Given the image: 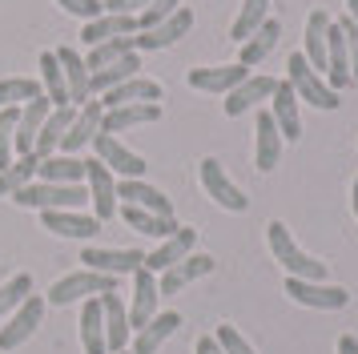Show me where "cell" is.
Listing matches in <instances>:
<instances>
[{"mask_svg":"<svg viewBox=\"0 0 358 354\" xmlns=\"http://www.w3.org/2000/svg\"><path fill=\"white\" fill-rule=\"evenodd\" d=\"M121 354H129V351H121Z\"/></svg>","mask_w":358,"mask_h":354,"instance_id":"db71d44e","label":"cell"},{"mask_svg":"<svg viewBox=\"0 0 358 354\" xmlns=\"http://www.w3.org/2000/svg\"><path fill=\"white\" fill-rule=\"evenodd\" d=\"M330 16H326V8H314V13L306 16V41H302V57L310 61V69L314 73H322L326 77V32H330Z\"/></svg>","mask_w":358,"mask_h":354,"instance_id":"f546056e","label":"cell"},{"mask_svg":"<svg viewBox=\"0 0 358 354\" xmlns=\"http://www.w3.org/2000/svg\"><path fill=\"white\" fill-rule=\"evenodd\" d=\"M194 29V13L181 4L173 16H165L162 24H153V29H141L137 36H133V48L137 52H153V48H169V45H178L185 32Z\"/></svg>","mask_w":358,"mask_h":354,"instance_id":"30bf717a","label":"cell"},{"mask_svg":"<svg viewBox=\"0 0 358 354\" xmlns=\"http://www.w3.org/2000/svg\"><path fill=\"white\" fill-rule=\"evenodd\" d=\"M57 52V61H61V69H65V85H69V105H77L81 109L85 101H93V85H89V64H85V57H77L69 45L52 48Z\"/></svg>","mask_w":358,"mask_h":354,"instance_id":"603a6c76","label":"cell"},{"mask_svg":"<svg viewBox=\"0 0 358 354\" xmlns=\"http://www.w3.org/2000/svg\"><path fill=\"white\" fill-rule=\"evenodd\" d=\"M194 354H222V346H217V338L213 334H201L197 338V346H194Z\"/></svg>","mask_w":358,"mask_h":354,"instance_id":"681fc988","label":"cell"},{"mask_svg":"<svg viewBox=\"0 0 358 354\" xmlns=\"http://www.w3.org/2000/svg\"><path fill=\"white\" fill-rule=\"evenodd\" d=\"M41 225L49 234H57V238H77V241H89L93 234H101L97 218L93 213H77V209H45Z\"/></svg>","mask_w":358,"mask_h":354,"instance_id":"2e32d148","label":"cell"},{"mask_svg":"<svg viewBox=\"0 0 358 354\" xmlns=\"http://www.w3.org/2000/svg\"><path fill=\"white\" fill-rule=\"evenodd\" d=\"M85 270H97V274H133L137 266H145V250H105V246H85L81 250Z\"/></svg>","mask_w":358,"mask_h":354,"instance_id":"8fae6325","label":"cell"},{"mask_svg":"<svg viewBox=\"0 0 358 354\" xmlns=\"http://www.w3.org/2000/svg\"><path fill=\"white\" fill-rule=\"evenodd\" d=\"M338 354H358V338L355 334H342L338 338Z\"/></svg>","mask_w":358,"mask_h":354,"instance_id":"f907efd6","label":"cell"},{"mask_svg":"<svg viewBox=\"0 0 358 354\" xmlns=\"http://www.w3.org/2000/svg\"><path fill=\"white\" fill-rule=\"evenodd\" d=\"M36 97H45V93H41V85L33 77H4L0 80V109H17L20 101L29 105Z\"/></svg>","mask_w":358,"mask_h":354,"instance_id":"ab89813d","label":"cell"},{"mask_svg":"<svg viewBox=\"0 0 358 354\" xmlns=\"http://www.w3.org/2000/svg\"><path fill=\"white\" fill-rule=\"evenodd\" d=\"M245 77H250L245 64H210V69H189L185 80H189V89H197V93H229Z\"/></svg>","mask_w":358,"mask_h":354,"instance_id":"d6986e66","label":"cell"},{"mask_svg":"<svg viewBox=\"0 0 358 354\" xmlns=\"http://www.w3.org/2000/svg\"><path fill=\"white\" fill-rule=\"evenodd\" d=\"M85 190H89V201H93V218L97 222H109L121 201H117V177L101 165V157L85 161Z\"/></svg>","mask_w":358,"mask_h":354,"instance_id":"52a82bcc","label":"cell"},{"mask_svg":"<svg viewBox=\"0 0 358 354\" xmlns=\"http://www.w3.org/2000/svg\"><path fill=\"white\" fill-rule=\"evenodd\" d=\"M29 294H33V278H29V274L8 278V282L0 286V318H8V314H13V310L29 298Z\"/></svg>","mask_w":358,"mask_h":354,"instance_id":"7bdbcfd3","label":"cell"},{"mask_svg":"<svg viewBox=\"0 0 358 354\" xmlns=\"http://www.w3.org/2000/svg\"><path fill=\"white\" fill-rule=\"evenodd\" d=\"M326 85L334 93L346 89V85H355V77H350V57H346V36H342L338 24H330V32H326Z\"/></svg>","mask_w":358,"mask_h":354,"instance_id":"4316f807","label":"cell"},{"mask_svg":"<svg viewBox=\"0 0 358 354\" xmlns=\"http://www.w3.org/2000/svg\"><path fill=\"white\" fill-rule=\"evenodd\" d=\"M350 206H355V218H358V177H355V185H350Z\"/></svg>","mask_w":358,"mask_h":354,"instance_id":"f5cc1de1","label":"cell"},{"mask_svg":"<svg viewBox=\"0 0 358 354\" xmlns=\"http://www.w3.org/2000/svg\"><path fill=\"white\" fill-rule=\"evenodd\" d=\"M342 29V36H346V57H350V77L358 80V24L350 20V16H342V20H334Z\"/></svg>","mask_w":358,"mask_h":354,"instance_id":"bcb514c9","label":"cell"},{"mask_svg":"<svg viewBox=\"0 0 358 354\" xmlns=\"http://www.w3.org/2000/svg\"><path fill=\"white\" fill-rule=\"evenodd\" d=\"M41 318H45V298H41V294H29V298L4 318V326H0V351H17V346H24V342L36 334Z\"/></svg>","mask_w":358,"mask_h":354,"instance_id":"5b68a950","label":"cell"},{"mask_svg":"<svg viewBox=\"0 0 358 354\" xmlns=\"http://www.w3.org/2000/svg\"><path fill=\"white\" fill-rule=\"evenodd\" d=\"M137 69H141V52L133 48L129 57H121L117 64H105V69H97V73H89V85H93V93L97 97H105L109 89L125 85L129 77H137Z\"/></svg>","mask_w":358,"mask_h":354,"instance_id":"d590c367","label":"cell"},{"mask_svg":"<svg viewBox=\"0 0 358 354\" xmlns=\"http://www.w3.org/2000/svg\"><path fill=\"white\" fill-rule=\"evenodd\" d=\"M274 89H278V77L250 73L238 89H229V93H226V117H242V113H250L254 105L270 101V97H274Z\"/></svg>","mask_w":358,"mask_h":354,"instance_id":"9a60e30c","label":"cell"},{"mask_svg":"<svg viewBox=\"0 0 358 354\" xmlns=\"http://www.w3.org/2000/svg\"><path fill=\"white\" fill-rule=\"evenodd\" d=\"M266 20H270V0H242V13L234 20V29H229V41H238V45L250 41Z\"/></svg>","mask_w":358,"mask_h":354,"instance_id":"74e56055","label":"cell"},{"mask_svg":"<svg viewBox=\"0 0 358 354\" xmlns=\"http://www.w3.org/2000/svg\"><path fill=\"white\" fill-rule=\"evenodd\" d=\"M36 69H41V93L52 101V109H61V105H69V85H65V69H61V61H57V52H41L36 57Z\"/></svg>","mask_w":358,"mask_h":354,"instance_id":"836d02e7","label":"cell"},{"mask_svg":"<svg viewBox=\"0 0 358 354\" xmlns=\"http://www.w3.org/2000/svg\"><path fill=\"white\" fill-rule=\"evenodd\" d=\"M73 117H77V105H61V109H52L45 117V125H41V133H36V141H33V153L41 161L52 157V153H61V141H65Z\"/></svg>","mask_w":358,"mask_h":354,"instance_id":"cb8c5ba5","label":"cell"},{"mask_svg":"<svg viewBox=\"0 0 358 354\" xmlns=\"http://www.w3.org/2000/svg\"><path fill=\"white\" fill-rule=\"evenodd\" d=\"M145 101H162V85H157V80H149V77H141V73L101 97V105H105V109H117V105H145Z\"/></svg>","mask_w":358,"mask_h":354,"instance_id":"4dcf8cb0","label":"cell"},{"mask_svg":"<svg viewBox=\"0 0 358 354\" xmlns=\"http://www.w3.org/2000/svg\"><path fill=\"white\" fill-rule=\"evenodd\" d=\"M81 346H85V354H109V346H105V310H101V298H85L81 302Z\"/></svg>","mask_w":358,"mask_h":354,"instance_id":"d6a6232c","label":"cell"},{"mask_svg":"<svg viewBox=\"0 0 358 354\" xmlns=\"http://www.w3.org/2000/svg\"><path fill=\"white\" fill-rule=\"evenodd\" d=\"M162 121V105L157 101H145V105H117V109H105L101 117V133H125V129H137V125H153Z\"/></svg>","mask_w":358,"mask_h":354,"instance_id":"7402d4cb","label":"cell"},{"mask_svg":"<svg viewBox=\"0 0 358 354\" xmlns=\"http://www.w3.org/2000/svg\"><path fill=\"white\" fill-rule=\"evenodd\" d=\"M121 218H125V225L129 229H137V234H145V238H173L178 234V222L173 218H162V213H149V209H137V206H121L117 209Z\"/></svg>","mask_w":358,"mask_h":354,"instance_id":"e575fe53","label":"cell"},{"mask_svg":"<svg viewBox=\"0 0 358 354\" xmlns=\"http://www.w3.org/2000/svg\"><path fill=\"white\" fill-rule=\"evenodd\" d=\"M117 36H137V16H117V13H101L97 20H85L81 41L89 48L101 41H117Z\"/></svg>","mask_w":358,"mask_h":354,"instance_id":"83f0119b","label":"cell"},{"mask_svg":"<svg viewBox=\"0 0 358 354\" xmlns=\"http://www.w3.org/2000/svg\"><path fill=\"white\" fill-rule=\"evenodd\" d=\"M278 36H282V24H278L274 16L262 24L250 41H242V57H238V64H245V69H254V64H262L270 52H274V45H278Z\"/></svg>","mask_w":358,"mask_h":354,"instance_id":"8d00e7d4","label":"cell"},{"mask_svg":"<svg viewBox=\"0 0 358 354\" xmlns=\"http://www.w3.org/2000/svg\"><path fill=\"white\" fill-rule=\"evenodd\" d=\"M286 294H290L298 306H310V310H342L350 302V290L334 286V282H310V278H286Z\"/></svg>","mask_w":358,"mask_h":354,"instance_id":"ba28073f","label":"cell"},{"mask_svg":"<svg viewBox=\"0 0 358 354\" xmlns=\"http://www.w3.org/2000/svg\"><path fill=\"white\" fill-rule=\"evenodd\" d=\"M129 52H133V36L101 41V45H93V52L85 57V64H89V73H97V69H105V64H117L121 57H129Z\"/></svg>","mask_w":358,"mask_h":354,"instance_id":"60d3db41","label":"cell"},{"mask_svg":"<svg viewBox=\"0 0 358 354\" xmlns=\"http://www.w3.org/2000/svg\"><path fill=\"white\" fill-rule=\"evenodd\" d=\"M278 161H282V133H278L270 113H258V125H254V165L262 174H270V169H278Z\"/></svg>","mask_w":358,"mask_h":354,"instance_id":"484cf974","label":"cell"},{"mask_svg":"<svg viewBox=\"0 0 358 354\" xmlns=\"http://www.w3.org/2000/svg\"><path fill=\"white\" fill-rule=\"evenodd\" d=\"M197 177H201V190L210 193L222 209H229V213H245L250 197L229 181V174L222 169V161H217V157H201V161H197Z\"/></svg>","mask_w":358,"mask_h":354,"instance_id":"8992f818","label":"cell"},{"mask_svg":"<svg viewBox=\"0 0 358 354\" xmlns=\"http://www.w3.org/2000/svg\"><path fill=\"white\" fill-rule=\"evenodd\" d=\"M49 113H52L49 97H36V101H29V105H20V117H17V157L33 153V141H36V133H41V125H45V117H49Z\"/></svg>","mask_w":358,"mask_h":354,"instance_id":"f1b7e54d","label":"cell"},{"mask_svg":"<svg viewBox=\"0 0 358 354\" xmlns=\"http://www.w3.org/2000/svg\"><path fill=\"white\" fill-rule=\"evenodd\" d=\"M117 290V278L113 274H97V270H73L65 274L57 286L49 290L45 302L52 306H69V302H85V298H101V294H113Z\"/></svg>","mask_w":358,"mask_h":354,"instance_id":"3957f363","label":"cell"},{"mask_svg":"<svg viewBox=\"0 0 358 354\" xmlns=\"http://www.w3.org/2000/svg\"><path fill=\"white\" fill-rule=\"evenodd\" d=\"M189 254H197V229L178 225V234H173V238H165L153 254H145V266L153 274H162V270H169V266H178L181 257H189Z\"/></svg>","mask_w":358,"mask_h":354,"instance_id":"ffe728a7","label":"cell"},{"mask_svg":"<svg viewBox=\"0 0 358 354\" xmlns=\"http://www.w3.org/2000/svg\"><path fill=\"white\" fill-rule=\"evenodd\" d=\"M93 149H97L101 165L113 177H145V169H149L145 157L133 153L129 145H121V137H113V133H97L93 137Z\"/></svg>","mask_w":358,"mask_h":354,"instance_id":"9c48e42d","label":"cell"},{"mask_svg":"<svg viewBox=\"0 0 358 354\" xmlns=\"http://www.w3.org/2000/svg\"><path fill=\"white\" fill-rule=\"evenodd\" d=\"M105 4V13H117V16H137L145 8L149 0H101Z\"/></svg>","mask_w":358,"mask_h":354,"instance_id":"c3c4849f","label":"cell"},{"mask_svg":"<svg viewBox=\"0 0 358 354\" xmlns=\"http://www.w3.org/2000/svg\"><path fill=\"white\" fill-rule=\"evenodd\" d=\"M286 69H290V77H286V80L294 85L298 101H306V105H314V109H338V93L326 85L322 73H314V69H310V61L302 57V52H290Z\"/></svg>","mask_w":358,"mask_h":354,"instance_id":"277c9868","label":"cell"},{"mask_svg":"<svg viewBox=\"0 0 358 354\" xmlns=\"http://www.w3.org/2000/svg\"><path fill=\"white\" fill-rule=\"evenodd\" d=\"M36 181H57V185H85V161L73 153H52L36 165Z\"/></svg>","mask_w":358,"mask_h":354,"instance_id":"1f68e13d","label":"cell"},{"mask_svg":"<svg viewBox=\"0 0 358 354\" xmlns=\"http://www.w3.org/2000/svg\"><path fill=\"white\" fill-rule=\"evenodd\" d=\"M17 117L20 109H0V169L17 161Z\"/></svg>","mask_w":358,"mask_h":354,"instance_id":"b9f144b4","label":"cell"},{"mask_svg":"<svg viewBox=\"0 0 358 354\" xmlns=\"http://www.w3.org/2000/svg\"><path fill=\"white\" fill-rule=\"evenodd\" d=\"M181 8V0H149L145 8L137 13V32L141 29H153V24H162L165 16H173Z\"/></svg>","mask_w":358,"mask_h":354,"instance_id":"ee69618b","label":"cell"},{"mask_svg":"<svg viewBox=\"0 0 358 354\" xmlns=\"http://www.w3.org/2000/svg\"><path fill=\"white\" fill-rule=\"evenodd\" d=\"M101 117H105L101 97L97 101H85L81 109H77V117H73V125H69L65 141H61V153H73V157H77L85 145H93V137L101 133Z\"/></svg>","mask_w":358,"mask_h":354,"instance_id":"e0dca14e","label":"cell"},{"mask_svg":"<svg viewBox=\"0 0 358 354\" xmlns=\"http://www.w3.org/2000/svg\"><path fill=\"white\" fill-rule=\"evenodd\" d=\"M178 326H181V314H178V310H157V314H153V318H149L141 330H137L129 354H157L165 338L178 334Z\"/></svg>","mask_w":358,"mask_h":354,"instance_id":"d4e9b609","label":"cell"},{"mask_svg":"<svg viewBox=\"0 0 358 354\" xmlns=\"http://www.w3.org/2000/svg\"><path fill=\"white\" fill-rule=\"evenodd\" d=\"M57 4H61L69 16H81V20H97V16L105 13L101 0H57Z\"/></svg>","mask_w":358,"mask_h":354,"instance_id":"7dc6e473","label":"cell"},{"mask_svg":"<svg viewBox=\"0 0 358 354\" xmlns=\"http://www.w3.org/2000/svg\"><path fill=\"white\" fill-rule=\"evenodd\" d=\"M213 338H217L222 354H254V346L242 338V330H238V326H229V322H222V326L213 330Z\"/></svg>","mask_w":358,"mask_h":354,"instance_id":"f6af8a7d","label":"cell"},{"mask_svg":"<svg viewBox=\"0 0 358 354\" xmlns=\"http://www.w3.org/2000/svg\"><path fill=\"white\" fill-rule=\"evenodd\" d=\"M266 238H270V254L282 262L286 278H310V282H326V262L310 257L306 250L294 241V234H290L282 222H270V225H266Z\"/></svg>","mask_w":358,"mask_h":354,"instance_id":"6da1fadb","label":"cell"},{"mask_svg":"<svg viewBox=\"0 0 358 354\" xmlns=\"http://www.w3.org/2000/svg\"><path fill=\"white\" fill-rule=\"evenodd\" d=\"M270 117H274L278 133L286 141H298L302 137V113H298V93H294L290 80H278L274 97H270Z\"/></svg>","mask_w":358,"mask_h":354,"instance_id":"ac0fdd59","label":"cell"},{"mask_svg":"<svg viewBox=\"0 0 358 354\" xmlns=\"http://www.w3.org/2000/svg\"><path fill=\"white\" fill-rule=\"evenodd\" d=\"M157 302H162V290H157V274L149 266H137L133 270V302H129V326L141 330L153 314H157Z\"/></svg>","mask_w":358,"mask_h":354,"instance_id":"7c38bea8","label":"cell"},{"mask_svg":"<svg viewBox=\"0 0 358 354\" xmlns=\"http://www.w3.org/2000/svg\"><path fill=\"white\" fill-rule=\"evenodd\" d=\"M117 201L149 209V213H162V218H173V201H169L157 185H149L145 177H121V181H117Z\"/></svg>","mask_w":358,"mask_h":354,"instance_id":"4fadbf2b","label":"cell"},{"mask_svg":"<svg viewBox=\"0 0 358 354\" xmlns=\"http://www.w3.org/2000/svg\"><path fill=\"white\" fill-rule=\"evenodd\" d=\"M346 16H350V20L358 24V0H346Z\"/></svg>","mask_w":358,"mask_h":354,"instance_id":"816d5d0a","label":"cell"},{"mask_svg":"<svg viewBox=\"0 0 358 354\" xmlns=\"http://www.w3.org/2000/svg\"><path fill=\"white\" fill-rule=\"evenodd\" d=\"M13 201L24 209H77L81 201H89V190L85 185H57V181H29L24 190L13 193Z\"/></svg>","mask_w":358,"mask_h":354,"instance_id":"7a4b0ae2","label":"cell"},{"mask_svg":"<svg viewBox=\"0 0 358 354\" xmlns=\"http://www.w3.org/2000/svg\"><path fill=\"white\" fill-rule=\"evenodd\" d=\"M210 270H213V257H210V254H189V257H181L178 266H169V270L157 274V290H162L165 298H169V294L185 290L189 282L206 278Z\"/></svg>","mask_w":358,"mask_h":354,"instance_id":"44dd1931","label":"cell"},{"mask_svg":"<svg viewBox=\"0 0 358 354\" xmlns=\"http://www.w3.org/2000/svg\"><path fill=\"white\" fill-rule=\"evenodd\" d=\"M36 165H41V157H36V153H24V157H17L8 169H0V197H13V193L24 190L29 181H36Z\"/></svg>","mask_w":358,"mask_h":354,"instance_id":"f35d334b","label":"cell"},{"mask_svg":"<svg viewBox=\"0 0 358 354\" xmlns=\"http://www.w3.org/2000/svg\"><path fill=\"white\" fill-rule=\"evenodd\" d=\"M101 310H105V346H109V354H121L129 351V302L121 298V294H101Z\"/></svg>","mask_w":358,"mask_h":354,"instance_id":"5bb4252c","label":"cell"}]
</instances>
